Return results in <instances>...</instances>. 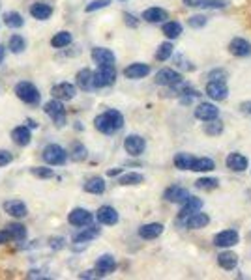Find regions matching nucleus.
<instances>
[{
  "label": "nucleus",
  "mask_w": 251,
  "mask_h": 280,
  "mask_svg": "<svg viewBox=\"0 0 251 280\" xmlns=\"http://www.w3.org/2000/svg\"><path fill=\"white\" fill-rule=\"evenodd\" d=\"M94 127H96L99 133H103V135H112V133H116V131H120L124 127V116H122L118 111L109 109V111H105L103 114L96 116Z\"/></svg>",
  "instance_id": "nucleus-1"
},
{
  "label": "nucleus",
  "mask_w": 251,
  "mask_h": 280,
  "mask_svg": "<svg viewBox=\"0 0 251 280\" xmlns=\"http://www.w3.org/2000/svg\"><path fill=\"white\" fill-rule=\"evenodd\" d=\"M208 222H210V217L206 215V213H201V209H199V211H193V213H190V215H185V217H178L180 226L190 228V230L206 228Z\"/></svg>",
  "instance_id": "nucleus-5"
},
{
  "label": "nucleus",
  "mask_w": 251,
  "mask_h": 280,
  "mask_svg": "<svg viewBox=\"0 0 251 280\" xmlns=\"http://www.w3.org/2000/svg\"><path fill=\"white\" fill-rule=\"evenodd\" d=\"M8 49L14 52V54H21V52L27 49V41H25V38H21L19 34H14L10 38V41H8Z\"/></svg>",
  "instance_id": "nucleus-37"
},
{
  "label": "nucleus",
  "mask_w": 251,
  "mask_h": 280,
  "mask_svg": "<svg viewBox=\"0 0 251 280\" xmlns=\"http://www.w3.org/2000/svg\"><path fill=\"white\" fill-rule=\"evenodd\" d=\"M185 6H192V8H197L201 4V0H184Z\"/></svg>",
  "instance_id": "nucleus-54"
},
{
  "label": "nucleus",
  "mask_w": 251,
  "mask_h": 280,
  "mask_svg": "<svg viewBox=\"0 0 251 280\" xmlns=\"http://www.w3.org/2000/svg\"><path fill=\"white\" fill-rule=\"evenodd\" d=\"M12 241V235H10V232L8 230H2L0 232V245H4V243Z\"/></svg>",
  "instance_id": "nucleus-51"
},
{
  "label": "nucleus",
  "mask_w": 251,
  "mask_h": 280,
  "mask_svg": "<svg viewBox=\"0 0 251 280\" xmlns=\"http://www.w3.org/2000/svg\"><path fill=\"white\" fill-rule=\"evenodd\" d=\"M205 91L212 101H223V99H227L229 88L225 84V80H210V82L206 84Z\"/></svg>",
  "instance_id": "nucleus-10"
},
{
  "label": "nucleus",
  "mask_w": 251,
  "mask_h": 280,
  "mask_svg": "<svg viewBox=\"0 0 251 280\" xmlns=\"http://www.w3.org/2000/svg\"><path fill=\"white\" fill-rule=\"evenodd\" d=\"M54 99H60V101H72L75 96H77V88L70 82H60V84H54L53 90H51Z\"/></svg>",
  "instance_id": "nucleus-13"
},
{
  "label": "nucleus",
  "mask_w": 251,
  "mask_h": 280,
  "mask_svg": "<svg viewBox=\"0 0 251 280\" xmlns=\"http://www.w3.org/2000/svg\"><path fill=\"white\" fill-rule=\"evenodd\" d=\"M30 174L36 176L38 179H49V177L54 176L53 168H45V166H32V168H30Z\"/></svg>",
  "instance_id": "nucleus-43"
},
{
  "label": "nucleus",
  "mask_w": 251,
  "mask_h": 280,
  "mask_svg": "<svg viewBox=\"0 0 251 280\" xmlns=\"http://www.w3.org/2000/svg\"><path fill=\"white\" fill-rule=\"evenodd\" d=\"M86 157H88V150H86L85 146L81 142H75L72 146V159L75 163H81V161H85Z\"/></svg>",
  "instance_id": "nucleus-41"
},
{
  "label": "nucleus",
  "mask_w": 251,
  "mask_h": 280,
  "mask_svg": "<svg viewBox=\"0 0 251 280\" xmlns=\"http://www.w3.org/2000/svg\"><path fill=\"white\" fill-rule=\"evenodd\" d=\"M30 15L38 21H47L51 19V15H53V8L45 4V2H36V4L30 6Z\"/></svg>",
  "instance_id": "nucleus-24"
},
{
  "label": "nucleus",
  "mask_w": 251,
  "mask_h": 280,
  "mask_svg": "<svg viewBox=\"0 0 251 280\" xmlns=\"http://www.w3.org/2000/svg\"><path fill=\"white\" fill-rule=\"evenodd\" d=\"M109 4H111V0H94V2H90V4L85 8V12L92 13V12H96V10H103V8H107Z\"/></svg>",
  "instance_id": "nucleus-46"
},
{
  "label": "nucleus",
  "mask_w": 251,
  "mask_h": 280,
  "mask_svg": "<svg viewBox=\"0 0 251 280\" xmlns=\"http://www.w3.org/2000/svg\"><path fill=\"white\" fill-rule=\"evenodd\" d=\"M225 77H227V75H225V71H221V69H218V71H212V73H210V78H212V80H225Z\"/></svg>",
  "instance_id": "nucleus-50"
},
{
  "label": "nucleus",
  "mask_w": 251,
  "mask_h": 280,
  "mask_svg": "<svg viewBox=\"0 0 251 280\" xmlns=\"http://www.w3.org/2000/svg\"><path fill=\"white\" fill-rule=\"evenodd\" d=\"M229 51H231V54L238 56V58L251 56V41H247L244 38H234L229 43Z\"/></svg>",
  "instance_id": "nucleus-15"
},
{
  "label": "nucleus",
  "mask_w": 251,
  "mask_h": 280,
  "mask_svg": "<svg viewBox=\"0 0 251 280\" xmlns=\"http://www.w3.org/2000/svg\"><path fill=\"white\" fill-rule=\"evenodd\" d=\"M227 6L225 0H201L199 8H205V10H221Z\"/></svg>",
  "instance_id": "nucleus-45"
},
{
  "label": "nucleus",
  "mask_w": 251,
  "mask_h": 280,
  "mask_svg": "<svg viewBox=\"0 0 251 280\" xmlns=\"http://www.w3.org/2000/svg\"><path fill=\"white\" fill-rule=\"evenodd\" d=\"M218 116H219V109L212 103H201L195 109V118L201 120V122H208V120H214V118Z\"/></svg>",
  "instance_id": "nucleus-19"
},
{
  "label": "nucleus",
  "mask_w": 251,
  "mask_h": 280,
  "mask_svg": "<svg viewBox=\"0 0 251 280\" xmlns=\"http://www.w3.org/2000/svg\"><path fill=\"white\" fill-rule=\"evenodd\" d=\"M163 234V224L161 222H148V224H143L139 228V237L143 239H156L159 235Z\"/></svg>",
  "instance_id": "nucleus-21"
},
{
  "label": "nucleus",
  "mask_w": 251,
  "mask_h": 280,
  "mask_svg": "<svg viewBox=\"0 0 251 280\" xmlns=\"http://www.w3.org/2000/svg\"><path fill=\"white\" fill-rule=\"evenodd\" d=\"M156 84L159 86H178L182 84V75H180L176 69H171V67H165V69H159L156 73Z\"/></svg>",
  "instance_id": "nucleus-8"
},
{
  "label": "nucleus",
  "mask_w": 251,
  "mask_h": 280,
  "mask_svg": "<svg viewBox=\"0 0 251 280\" xmlns=\"http://www.w3.org/2000/svg\"><path fill=\"white\" fill-rule=\"evenodd\" d=\"M143 19L150 25H156V23H163L165 19H169V13L163 10V8H148L143 12Z\"/></svg>",
  "instance_id": "nucleus-23"
},
{
  "label": "nucleus",
  "mask_w": 251,
  "mask_h": 280,
  "mask_svg": "<svg viewBox=\"0 0 251 280\" xmlns=\"http://www.w3.org/2000/svg\"><path fill=\"white\" fill-rule=\"evenodd\" d=\"M15 96L23 101V103L27 105H38L41 99V94L40 90L32 84V82H28V80H23L19 84H15Z\"/></svg>",
  "instance_id": "nucleus-2"
},
{
  "label": "nucleus",
  "mask_w": 251,
  "mask_h": 280,
  "mask_svg": "<svg viewBox=\"0 0 251 280\" xmlns=\"http://www.w3.org/2000/svg\"><path fill=\"white\" fill-rule=\"evenodd\" d=\"M75 80H77V86H79L81 90L85 91L94 90V71H90V69H81L77 73Z\"/></svg>",
  "instance_id": "nucleus-27"
},
{
  "label": "nucleus",
  "mask_w": 251,
  "mask_h": 280,
  "mask_svg": "<svg viewBox=\"0 0 251 280\" xmlns=\"http://www.w3.org/2000/svg\"><path fill=\"white\" fill-rule=\"evenodd\" d=\"M216 168V163L208 159V157H201V159H193V164L192 168L193 172H210V170Z\"/></svg>",
  "instance_id": "nucleus-33"
},
{
  "label": "nucleus",
  "mask_w": 251,
  "mask_h": 280,
  "mask_svg": "<svg viewBox=\"0 0 251 280\" xmlns=\"http://www.w3.org/2000/svg\"><path fill=\"white\" fill-rule=\"evenodd\" d=\"M161 32H163L165 38L176 39L180 34H182V25L176 23V21H167V23H163V26H161Z\"/></svg>",
  "instance_id": "nucleus-30"
},
{
  "label": "nucleus",
  "mask_w": 251,
  "mask_h": 280,
  "mask_svg": "<svg viewBox=\"0 0 251 280\" xmlns=\"http://www.w3.org/2000/svg\"><path fill=\"white\" fill-rule=\"evenodd\" d=\"M41 157L49 166H62L68 161V151L58 144H49V146H45Z\"/></svg>",
  "instance_id": "nucleus-3"
},
{
  "label": "nucleus",
  "mask_w": 251,
  "mask_h": 280,
  "mask_svg": "<svg viewBox=\"0 0 251 280\" xmlns=\"http://www.w3.org/2000/svg\"><path fill=\"white\" fill-rule=\"evenodd\" d=\"M79 276L81 278H96L98 274H96V271H85V273H81Z\"/></svg>",
  "instance_id": "nucleus-53"
},
{
  "label": "nucleus",
  "mask_w": 251,
  "mask_h": 280,
  "mask_svg": "<svg viewBox=\"0 0 251 280\" xmlns=\"http://www.w3.org/2000/svg\"><path fill=\"white\" fill-rule=\"evenodd\" d=\"M178 98H180V103L184 105H190L195 98H199V91L195 90H190V88H184L182 91H178Z\"/></svg>",
  "instance_id": "nucleus-44"
},
{
  "label": "nucleus",
  "mask_w": 251,
  "mask_h": 280,
  "mask_svg": "<svg viewBox=\"0 0 251 280\" xmlns=\"http://www.w3.org/2000/svg\"><path fill=\"white\" fill-rule=\"evenodd\" d=\"M94 221V215L85 208H75L70 211L68 215V222L75 226V228H85V226H90Z\"/></svg>",
  "instance_id": "nucleus-7"
},
{
  "label": "nucleus",
  "mask_w": 251,
  "mask_h": 280,
  "mask_svg": "<svg viewBox=\"0 0 251 280\" xmlns=\"http://www.w3.org/2000/svg\"><path fill=\"white\" fill-rule=\"evenodd\" d=\"M238 241H240V235L236 230H223L214 237V245L219 248H231L238 245Z\"/></svg>",
  "instance_id": "nucleus-11"
},
{
  "label": "nucleus",
  "mask_w": 251,
  "mask_h": 280,
  "mask_svg": "<svg viewBox=\"0 0 251 280\" xmlns=\"http://www.w3.org/2000/svg\"><path fill=\"white\" fill-rule=\"evenodd\" d=\"M92 60L98 65H114V52L111 49H105V47H96L92 49Z\"/></svg>",
  "instance_id": "nucleus-16"
},
{
  "label": "nucleus",
  "mask_w": 251,
  "mask_h": 280,
  "mask_svg": "<svg viewBox=\"0 0 251 280\" xmlns=\"http://www.w3.org/2000/svg\"><path fill=\"white\" fill-rule=\"evenodd\" d=\"M206 23H208V19H206L205 15H193V17L187 19V25L192 26V28H203Z\"/></svg>",
  "instance_id": "nucleus-47"
},
{
  "label": "nucleus",
  "mask_w": 251,
  "mask_h": 280,
  "mask_svg": "<svg viewBox=\"0 0 251 280\" xmlns=\"http://www.w3.org/2000/svg\"><path fill=\"white\" fill-rule=\"evenodd\" d=\"M96 219H98L99 224L103 226H114L118 222V211L111 206H101V208L96 211Z\"/></svg>",
  "instance_id": "nucleus-12"
},
{
  "label": "nucleus",
  "mask_w": 251,
  "mask_h": 280,
  "mask_svg": "<svg viewBox=\"0 0 251 280\" xmlns=\"http://www.w3.org/2000/svg\"><path fill=\"white\" fill-rule=\"evenodd\" d=\"M64 239L62 237H51L49 239V245H51V248H54V250H60V248H64Z\"/></svg>",
  "instance_id": "nucleus-49"
},
{
  "label": "nucleus",
  "mask_w": 251,
  "mask_h": 280,
  "mask_svg": "<svg viewBox=\"0 0 251 280\" xmlns=\"http://www.w3.org/2000/svg\"><path fill=\"white\" fill-rule=\"evenodd\" d=\"M4 25L8 28H21V26L25 25V19H23V15L19 12H8L4 13Z\"/></svg>",
  "instance_id": "nucleus-35"
},
{
  "label": "nucleus",
  "mask_w": 251,
  "mask_h": 280,
  "mask_svg": "<svg viewBox=\"0 0 251 280\" xmlns=\"http://www.w3.org/2000/svg\"><path fill=\"white\" fill-rule=\"evenodd\" d=\"M6 230L10 232L12 239H15V241H23L27 237V228L23 224H19V222H10L6 226Z\"/></svg>",
  "instance_id": "nucleus-36"
},
{
  "label": "nucleus",
  "mask_w": 251,
  "mask_h": 280,
  "mask_svg": "<svg viewBox=\"0 0 251 280\" xmlns=\"http://www.w3.org/2000/svg\"><path fill=\"white\" fill-rule=\"evenodd\" d=\"M247 112H251V103H249V105H247Z\"/></svg>",
  "instance_id": "nucleus-56"
},
{
  "label": "nucleus",
  "mask_w": 251,
  "mask_h": 280,
  "mask_svg": "<svg viewBox=\"0 0 251 280\" xmlns=\"http://www.w3.org/2000/svg\"><path fill=\"white\" fill-rule=\"evenodd\" d=\"M225 164H227V168H231L232 172H244V170L249 166V161H247V157L245 155L234 151V153H231V155H227Z\"/></svg>",
  "instance_id": "nucleus-18"
},
{
  "label": "nucleus",
  "mask_w": 251,
  "mask_h": 280,
  "mask_svg": "<svg viewBox=\"0 0 251 280\" xmlns=\"http://www.w3.org/2000/svg\"><path fill=\"white\" fill-rule=\"evenodd\" d=\"M124 19H126V23L130 26H137V19L133 17L132 13H124Z\"/></svg>",
  "instance_id": "nucleus-52"
},
{
  "label": "nucleus",
  "mask_w": 251,
  "mask_h": 280,
  "mask_svg": "<svg viewBox=\"0 0 251 280\" xmlns=\"http://www.w3.org/2000/svg\"><path fill=\"white\" fill-rule=\"evenodd\" d=\"M14 161V155L10 153L8 150H0V168L2 166H8V164Z\"/></svg>",
  "instance_id": "nucleus-48"
},
{
  "label": "nucleus",
  "mask_w": 251,
  "mask_h": 280,
  "mask_svg": "<svg viewBox=\"0 0 251 280\" xmlns=\"http://www.w3.org/2000/svg\"><path fill=\"white\" fill-rule=\"evenodd\" d=\"M47 116H51L53 124L56 127H64L66 125V109H64V103L60 99H51L49 103H45L43 107Z\"/></svg>",
  "instance_id": "nucleus-4"
},
{
  "label": "nucleus",
  "mask_w": 251,
  "mask_h": 280,
  "mask_svg": "<svg viewBox=\"0 0 251 280\" xmlns=\"http://www.w3.org/2000/svg\"><path fill=\"white\" fill-rule=\"evenodd\" d=\"M114 269H116V260H114L111 254H103L98 258L94 271H96L98 276H107V274H111Z\"/></svg>",
  "instance_id": "nucleus-14"
},
{
  "label": "nucleus",
  "mask_w": 251,
  "mask_h": 280,
  "mask_svg": "<svg viewBox=\"0 0 251 280\" xmlns=\"http://www.w3.org/2000/svg\"><path fill=\"white\" fill-rule=\"evenodd\" d=\"M187 196H190L187 189L180 187V185H172V187H169V189L163 193V198L171 204H184Z\"/></svg>",
  "instance_id": "nucleus-20"
},
{
  "label": "nucleus",
  "mask_w": 251,
  "mask_h": 280,
  "mask_svg": "<svg viewBox=\"0 0 251 280\" xmlns=\"http://www.w3.org/2000/svg\"><path fill=\"white\" fill-rule=\"evenodd\" d=\"M114 80H116V69H114V65H99V69L94 73V88L112 86Z\"/></svg>",
  "instance_id": "nucleus-6"
},
{
  "label": "nucleus",
  "mask_w": 251,
  "mask_h": 280,
  "mask_svg": "<svg viewBox=\"0 0 251 280\" xmlns=\"http://www.w3.org/2000/svg\"><path fill=\"white\" fill-rule=\"evenodd\" d=\"M195 187L201 191H212L218 187V179L216 177H201L195 181Z\"/></svg>",
  "instance_id": "nucleus-42"
},
{
  "label": "nucleus",
  "mask_w": 251,
  "mask_h": 280,
  "mask_svg": "<svg viewBox=\"0 0 251 280\" xmlns=\"http://www.w3.org/2000/svg\"><path fill=\"white\" fill-rule=\"evenodd\" d=\"M124 150L128 151L132 157L143 155L145 150H146L145 138L139 137V135H128V137L124 138Z\"/></svg>",
  "instance_id": "nucleus-9"
},
{
  "label": "nucleus",
  "mask_w": 251,
  "mask_h": 280,
  "mask_svg": "<svg viewBox=\"0 0 251 280\" xmlns=\"http://www.w3.org/2000/svg\"><path fill=\"white\" fill-rule=\"evenodd\" d=\"M218 263L219 267H223L225 271H232L238 265V256L231 250H223L218 254Z\"/></svg>",
  "instance_id": "nucleus-26"
},
{
  "label": "nucleus",
  "mask_w": 251,
  "mask_h": 280,
  "mask_svg": "<svg viewBox=\"0 0 251 280\" xmlns=\"http://www.w3.org/2000/svg\"><path fill=\"white\" fill-rule=\"evenodd\" d=\"M145 181V176L139 174V172H126L118 177V183L122 187H128V185H141Z\"/></svg>",
  "instance_id": "nucleus-32"
},
{
  "label": "nucleus",
  "mask_w": 251,
  "mask_h": 280,
  "mask_svg": "<svg viewBox=\"0 0 251 280\" xmlns=\"http://www.w3.org/2000/svg\"><path fill=\"white\" fill-rule=\"evenodd\" d=\"M72 34L68 32V30H62V32L54 34L53 39H51V45L54 47V49H64V47L72 45Z\"/></svg>",
  "instance_id": "nucleus-34"
},
{
  "label": "nucleus",
  "mask_w": 251,
  "mask_h": 280,
  "mask_svg": "<svg viewBox=\"0 0 251 280\" xmlns=\"http://www.w3.org/2000/svg\"><path fill=\"white\" fill-rule=\"evenodd\" d=\"M201 208H203V200H201V198H197V196H187L184 202V208L180 211V217L190 215L193 211H199Z\"/></svg>",
  "instance_id": "nucleus-31"
},
{
  "label": "nucleus",
  "mask_w": 251,
  "mask_h": 280,
  "mask_svg": "<svg viewBox=\"0 0 251 280\" xmlns=\"http://www.w3.org/2000/svg\"><path fill=\"white\" fill-rule=\"evenodd\" d=\"M126 78H132V80H137V78H145L146 75H150V65L143 64V62H135V64H130L124 69Z\"/></svg>",
  "instance_id": "nucleus-17"
},
{
  "label": "nucleus",
  "mask_w": 251,
  "mask_h": 280,
  "mask_svg": "<svg viewBox=\"0 0 251 280\" xmlns=\"http://www.w3.org/2000/svg\"><path fill=\"white\" fill-rule=\"evenodd\" d=\"M4 58H6V47L0 43V64L4 62Z\"/></svg>",
  "instance_id": "nucleus-55"
},
{
  "label": "nucleus",
  "mask_w": 251,
  "mask_h": 280,
  "mask_svg": "<svg viewBox=\"0 0 251 280\" xmlns=\"http://www.w3.org/2000/svg\"><path fill=\"white\" fill-rule=\"evenodd\" d=\"M205 133L206 135H210V137H218V135L223 133V124L219 122L218 118L208 120V124H205Z\"/></svg>",
  "instance_id": "nucleus-40"
},
{
  "label": "nucleus",
  "mask_w": 251,
  "mask_h": 280,
  "mask_svg": "<svg viewBox=\"0 0 251 280\" xmlns=\"http://www.w3.org/2000/svg\"><path fill=\"white\" fill-rule=\"evenodd\" d=\"M193 159L195 157L190 155V153H176L174 155V166L178 170H190L193 164Z\"/></svg>",
  "instance_id": "nucleus-38"
},
{
  "label": "nucleus",
  "mask_w": 251,
  "mask_h": 280,
  "mask_svg": "<svg viewBox=\"0 0 251 280\" xmlns=\"http://www.w3.org/2000/svg\"><path fill=\"white\" fill-rule=\"evenodd\" d=\"M85 191L90 193V195H103L105 193V179L99 176H94L90 179H86Z\"/></svg>",
  "instance_id": "nucleus-28"
},
{
  "label": "nucleus",
  "mask_w": 251,
  "mask_h": 280,
  "mask_svg": "<svg viewBox=\"0 0 251 280\" xmlns=\"http://www.w3.org/2000/svg\"><path fill=\"white\" fill-rule=\"evenodd\" d=\"M4 211H6L10 217H14V219H23V217H27L28 209L27 206L21 202V200H8L4 204Z\"/></svg>",
  "instance_id": "nucleus-22"
},
{
  "label": "nucleus",
  "mask_w": 251,
  "mask_h": 280,
  "mask_svg": "<svg viewBox=\"0 0 251 280\" xmlns=\"http://www.w3.org/2000/svg\"><path fill=\"white\" fill-rule=\"evenodd\" d=\"M172 51H174L172 43L171 41H165V43H161V45L158 47V51H156V58H158L159 62H165V60H169L172 56Z\"/></svg>",
  "instance_id": "nucleus-39"
},
{
  "label": "nucleus",
  "mask_w": 251,
  "mask_h": 280,
  "mask_svg": "<svg viewBox=\"0 0 251 280\" xmlns=\"http://www.w3.org/2000/svg\"><path fill=\"white\" fill-rule=\"evenodd\" d=\"M98 235H99V228L90 224V228L81 230L79 234L73 235V243H88V241H92V239H96Z\"/></svg>",
  "instance_id": "nucleus-29"
},
{
  "label": "nucleus",
  "mask_w": 251,
  "mask_h": 280,
  "mask_svg": "<svg viewBox=\"0 0 251 280\" xmlns=\"http://www.w3.org/2000/svg\"><path fill=\"white\" fill-rule=\"evenodd\" d=\"M12 140H14L17 146H28L30 144V140H32V133H30V129L28 127H25V125H19V127H15L14 131H12Z\"/></svg>",
  "instance_id": "nucleus-25"
}]
</instances>
